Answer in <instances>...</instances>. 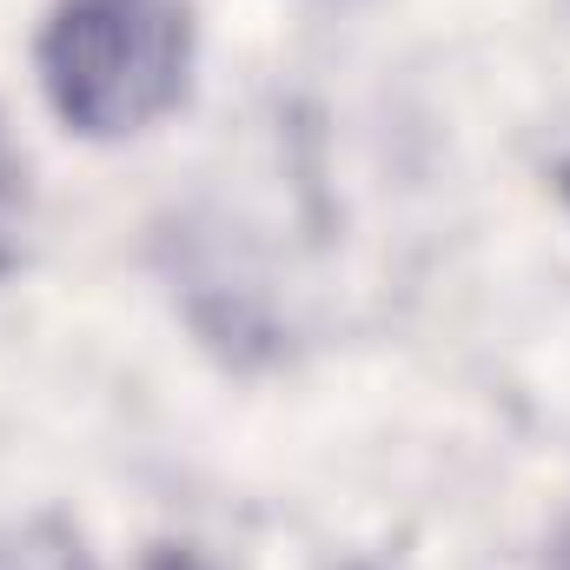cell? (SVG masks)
<instances>
[{
  "label": "cell",
  "mask_w": 570,
  "mask_h": 570,
  "mask_svg": "<svg viewBox=\"0 0 570 570\" xmlns=\"http://www.w3.org/2000/svg\"><path fill=\"white\" fill-rule=\"evenodd\" d=\"M33 67L80 140H127L166 120L193 80V0H53Z\"/></svg>",
  "instance_id": "cell-1"
},
{
  "label": "cell",
  "mask_w": 570,
  "mask_h": 570,
  "mask_svg": "<svg viewBox=\"0 0 570 570\" xmlns=\"http://www.w3.org/2000/svg\"><path fill=\"white\" fill-rule=\"evenodd\" d=\"M0 570H94L80 531L53 511L0 518Z\"/></svg>",
  "instance_id": "cell-2"
},
{
  "label": "cell",
  "mask_w": 570,
  "mask_h": 570,
  "mask_svg": "<svg viewBox=\"0 0 570 570\" xmlns=\"http://www.w3.org/2000/svg\"><path fill=\"white\" fill-rule=\"evenodd\" d=\"M13 206H20V159H13L7 127H0V259H7V219H13Z\"/></svg>",
  "instance_id": "cell-3"
},
{
  "label": "cell",
  "mask_w": 570,
  "mask_h": 570,
  "mask_svg": "<svg viewBox=\"0 0 570 570\" xmlns=\"http://www.w3.org/2000/svg\"><path fill=\"white\" fill-rule=\"evenodd\" d=\"M140 570H219V564H213L206 551H193V544H159Z\"/></svg>",
  "instance_id": "cell-4"
},
{
  "label": "cell",
  "mask_w": 570,
  "mask_h": 570,
  "mask_svg": "<svg viewBox=\"0 0 570 570\" xmlns=\"http://www.w3.org/2000/svg\"><path fill=\"white\" fill-rule=\"evenodd\" d=\"M558 186H564V199H570V159H564V173H558Z\"/></svg>",
  "instance_id": "cell-5"
},
{
  "label": "cell",
  "mask_w": 570,
  "mask_h": 570,
  "mask_svg": "<svg viewBox=\"0 0 570 570\" xmlns=\"http://www.w3.org/2000/svg\"><path fill=\"white\" fill-rule=\"evenodd\" d=\"M558 570H570V544H564V558H558Z\"/></svg>",
  "instance_id": "cell-6"
},
{
  "label": "cell",
  "mask_w": 570,
  "mask_h": 570,
  "mask_svg": "<svg viewBox=\"0 0 570 570\" xmlns=\"http://www.w3.org/2000/svg\"><path fill=\"white\" fill-rule=\"evenodd\" d=\"M338 570H379V564H338Z\"/></svg>",
  "instance_id": "cell-7"
}]
</instances>
